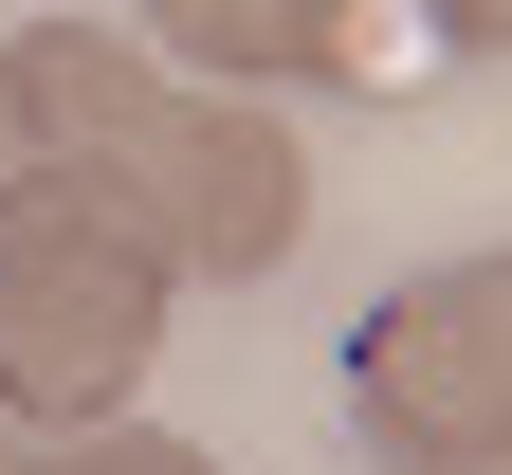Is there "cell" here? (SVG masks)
<instances>
[{"label":"cell","mask_w":512,"mask_h":475,"mask_svg":"<svg viewBox=\"0 0 512 475\" xmlns=\"http://www.w3.org/2000/svg\"><path fill=\"white\" fill-rule=\"evenodd\" d=\"M439 37H458V55H512V0H439Z\"/></svg>","instance_id":"cell-6"},{"label":"cell","mask_w":512,"mask_h":475,"mask_svg":"<svg viewBox=\"0 0 512 475\" xmlns=\"http://www.w3.org/2000/svg\"><path fill=\"white\" fill-rule=\"evenodd\" d=\"M19 475H220V457L147 439V421H74V439H19Z\"/></svg>","instance_id":"cell-5"},{"label":"cell","mask_w":512,"mask_h":475,"mask_svg":"<svg viewBox=\"0 0 512 475\" xmlns=\"http://www.w3.org/2000/svg\"><path fill=\"white\" fill-rule=\"evenodd\" d=\"M0 475H19V439H0Z\"/></svg>","instance_id":"cell-7"},{"label":"cell","mask_w":512,"mask_h":475,"mask_svg":"<svg viewBox=\"0 0 512 475\" xmlns=\"http://www.w3.org/2000/svg\"><path fill=\"white\" fill-rule=\"evenodd\" d=\"M147 19L165 74H202V92H275V74H330V19L348 0H128Z\"/></svg>","instance_id":"cell-4"},{"label":"cell","mask_w":512,"mask_h":475,"mask_svg":"<svg viewBox=\"0 0 512 475\" xmlns=\"http://www.w3.org/2000/svg\"><path fill=\"white\" fill-rule=\"evenodd\" d=\"M348 421L384 475H512V238L366 293L348 329Z\"/></svg>","instance_id":"cell-3"},{"label":"cell","mask_w":512,"mask_h":475,"mask_svg":"<svg viewBox=\"0 0 512 475\" xmlns=\"http://www.w3.org/2000/svg\"><path fill=\"white\" fill-rule=\"evenodd\" d=\"M0 165H19V147H0Z\"/></svg>","instance_id":"cell-8"},{"label":"cell","mask_w":512,"mask_h":475,"mask_svg":"<svg viewBox=\"0 0 512 475\" xmlns=\"http://www.w3.org/2000/svg\"><path fill=\"white\" fill-rule=\"evenodd\" d=\"M0 147L19 165H74L92 201L165 238V275H275L311 238V147L256 92L165 74L147 37H92V19H37L0 55Z\"/></svg>","instance_id":"cell-1"},{"label":"cell","mask_w":512,"mask_h":475,"mask_svg":"<svg viewBox=\"0 0 512 475\" xmlns=\"http://www.w3.org/2000/svg\"><path fill=\"white\" fill-rule=\"evenodd\" d=\"M165 238L92 201L74 165H0V421L74 439V421H128V384L165 348Z\"/></svg>","instance_id":"cell-2"}]
</instances>
